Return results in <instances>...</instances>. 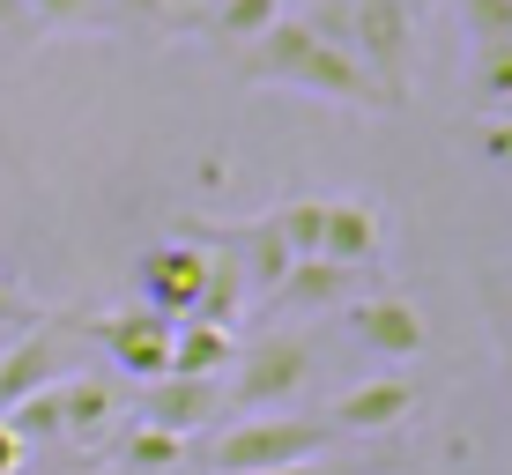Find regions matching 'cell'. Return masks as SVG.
Segmentation results:
<instances>
[{
    "label": "cell",
    "instance_id": "obj_13",
    "mask_svg": "<svg viewBox=\"0 0 512 475\" xmlns=\"http://www.w3.org/2000/svg\"><path fill=\"white\" fill-rule=\"evenodd\" d=\"M357 283H364L357 268H342V260L312 253V260H290V275H282L275 305H290V312H327V305H342V297L357 290Z\"/></svg>",
    "mask_w": 512,
    "mask_h": 475
},
{
    "label": "cell",
    "instance_id": "obj_18",
    "mask_svg": "<svg viewBox=\"0 0 512 475\" xmlns=\"http://www.w3.org/2000/svg\"><path fill=\"white\" fill-rule=\"evenodd\" d=\"M119 461H127L134 475H171V468H186V438L134 424V431H127V446H119Z\"/></svg>",
    "mask_w": 512,
    "mask_h": 475
},
{
    "label": "cell",
    "instance_id": "obj_12",
    "mask_svg": "<svg viewBox=\"0 0 512 475\" xmlns=\"http://www.w3.org/2000/svg\"><path fill=\"white\" fill-rule=\"evenodd\" d=\"M231 357H238L231 327H216V320H179L171 327V379H208L216 386L231 372Z\"/></svg>",
    "mask_w": 512,
    "mask_h": 475
},
{
    "label": "cell",
    "instance_id": "obj_26",
    "mask_svg": "<svg viewBox=\"0 0 512 475\" xmlns=\"http://www.w3.org/2000/svg\"><path fill=\"white\" fill-rule=\"evenodd\" d=\"M15 468H23V438L0 424V475H15Z\"/></svg>",
    "mask_w": 512,
    "mask_h": 475
},
{
    "label": "cell",
    "instance_id": "obj_24",
    "mask_svg": "<svg viewBox=\"0 0 512 475\" xmlns=\"http://www.w3.org/2000/svg\"><path fill=\"white\" fill-rule=\"evenodd\" d=\"M475 149H483V164H498V171H512V119L498 112L483 134H475Z\"/></svg>",
    "mask_w": 512,
    "mask_h": 475
},
{
    "label": "cell",
    "instance_id": "obj_5",
    "mask_svg": "<svg viewBox=\"0 0 512 475\" xmlns=\"http://www.w3.org/2000/svg\"><path fill=\"white\" fill-rule=\"evenodd\" d=\"M75 372V320H38L0 342V416Z\"/></svg>",
    "mask_w": 512,
    "mask_h": 475
},
{
    "label": "cell",
    "instance_id": "obj_2",
    "mask_svg": "<svg viewBox=\"0 0 512 475\" xmlns=\"http://www.w3.org/2000/svg\"><path fill=\"white\" fill-rule=\"evenodd\" d=\"M327 416H238L208 438V475H268V468H297V461H327L334 446Z\"/></svg>",
    "mask_w": 512,
    "mask_h": 475
},
{
    "label": "cell",
    "instance_id": "obj_17",
    "mask_svg": "<svg viewBox=\"0 0 512 475\" xmlns=\"http://www.w3.org/2000/svg\"><path fill=\"white\" fill-rule=\"evenodd\" d=\"M320 216H327V201H312V193H290V201L268 208V231L290 245V260H312V253H320Z\"/></svg>",
    "mask_w": 512,
    "mask_h": 475
},
{
    "label": "cell",
    "instance_id": "obj_9",
    "mask_svg": "<svg viewBox=\"0 0 512 475\" xmlns=\"http://www.w3.org/2000/svg\"><path fill=\"white\" fill-rule=\"evenodd\" d=\"M90 342L112 357V372L127 379H164L171 372V320H156V312H104V320H90Z\"/></svg>",
    "mask_w": 512,
    "mask_h": 475
},
{
    "label": "cell",
    "instance_id": "obj_11",
    "mask_svg": "<svg viewBox=\"0 0 512 475\" xmlns=\"http://www.w3.org/2000/svg\"><path fill=\"white\" fill-rule=\"evenodd\" d=\"M216 409H223V386H208V379H149L141 386V424L149 431H171V438H193V431H208L216 424Z\"/></svg>",
    "mask_w": 512,
    "mask_h": 475
},
{
    "label": "cell",
    "instance_id": "obj_16",
    "mask_svg": "<svg viewBox=\"0 0 512 475\" xmlns=\"http://www.w3.org/2000/svg\"><path fill=\"white\" fill-rule=\"evenodd\" d=\"M231 253H238V268H245V290H268V297L282 290V275H290V245L268 231V216H260V223H238Z\"/></svg>",
    "mask_w": 512,
    "mask_h": 475
},
{
    "label": "cell",
    "instance_id": "obj_28",
    "mask_svg": "<svg viewBox=\"0 0 512 475\" xmlns=\"http://www.w3.org/2000/svg\"><path fill=\"white\" fill-rule=\"evenodd\" d=\"M30 15H23V0H0V30H23Z\"/></svg>",
    "mask_w": 512,
    "mask_h": 475
},
{
    "label": "cell",
    "instance_id": "obj_14",
    "mask_svg": "<svg viewBox=\"0 0 512 475\" xmlns=\"http://www.w3.org/2000/svg\"><path fill=\"white\" fill-rule=\"evenodd\" d=\"M52 401H60V438H104L112 416H119L112 379H97V372H67L52 386Z\"/></svg>",
    "mask_w": 512,
    "mask_h": 475
},
{
    "label": "cell",
    "instance_id": "obj_27",
    "mask_svg": "<svg viewBox=\"0 0 512 475\" xmlns=\"http://www.w3.org/2000/svg\"><path fill=\"white\" fill-rule=\"evenodd\" d=\"M268 475H349L342 461H297V468H268Z\"/></svg>",
    "mask_w": 512,
    "mask_h": 475
},
{
    "label": "cell",
    "instance_id": "obj_20",
    "mask_svg": "<svg viewBox=\"0 0 512 475\" xmlns=\"http://www.w3.org/2000/svg\"><path fill=\"white\" fill-rule=\"evenodd\" d=\"M461 30H468V45L512 38V0H461Z\"/></svg>",
    "mask_w": 512,
    "mask_h": 475
},
{
    "label": "cell",
    "instance_id": "obj_30",
    "mask_svg": "<svg viewBox=\"0 0 512 475\" xmlns=\"http://www.w3.org/2000/svg\"><path fill=\"white\" fill-rule=\"evenodd\" d=\"M0 342H8V334H0Z\"/></svg>",
    "mask_w": 512,
    "mask_h": 475
},
{
    "label": "cell",
    "instance_id": "obj_21",
    "mask_svg": "<svg viewBox=\"0 0 512 475\" xmlns=\"http://www.w3.org/2000/svg\"><path fill=\"white\" fill-rule=\"evenodd\" d=\"M23 15H38V23H52V30H97L104 0H23Z\"/></svg>",
    "mask_w": 512,
    "mask_h": 475
},
{
    "label": "cell",
    "instance_id": "obj_25",
    "mask_svg": "<svg viewBox=\"0 0 512 475\" xmlns=\"http://www.w3.org/2000/svg\"><path fill=\"white\" fill-rule=\"evenodd\" d=\"M490 327H498V342L512 349V290H490Z\"/></svg>",
    "mask_w": 512,
    "mask_h": 475
},
{
    "label": "cell",
    "instance_id": "obj_32",
    "mask_svg": "<svg viewBox=\"0 0 512 475\" xmlns=\"http://www.w3.org/2000/svg\"><path fill=\"white\" fill-rule=\"evenodd\" d=\"M179 8H186V0H179Z\"/></svg>",
    "mask_w": 512,
    "mask_h": 475
},
{
    "label": "cell",
    "instance_id": "obj_19",
    "mask_svg": "<svg viewBox=\"0 0 512 475\" xmlns=\"http://www.w3.org/2000/svg\"><path fill=\"white\" fill-rule=\"evenodd\" d=\"M468 90L483 97V104H512V38L468 45Z\"/></svg>",
    "mask_w": 512,
    "mask_h": 475
},
{
    "label": "cell",
    "instance_id": "obj_31",
    "mask_svg": "<svg viewBox=\"0 0 512 475\" xmlns=\"http://www.w3.org/2000/svg\"><path fill=\"white\" fill-rule=\"evenodd\" d=\"M297 8H305V0H297Z\"/></svg>",
    "mask_w": 512,
    "mask_h": 475
},
{
    "label": "cell",
    "instance_id": "obj_15",
    "mask_svg": "<svg viewBox=\"0 0 512 475\" xmlns=\"http://www.w3.org/2000/svg\"><path fill=\"white\" fill-rule=\"evenodd\" d=\"M282 15H290V0H208V15H201V38L216 45V52H238L260 38V30H275Z\"/></svg>",
    "mask_w": 512,
    "mask_h": 475
},
{
    "label": "cell",
    "instance_id": "obj_1",
    "mask_svg": "<svg viewBox=\"0 0 512 475\" xmlns=\"http://www.w3.org/2000/svg\"><path fill=\"white\" fill-rule=\"evenodd\" d=\"M231 67H238V82H253V90H297V97L342 104V112H386V97L372 90V75H364L342 45L312 38L297 15H282L275 30H260Z\"/></svg>",
    "mask_w": 512,
    "mask_h": 475
},
{
    "label": "cell",
    "instance_id": "obj_29",
    "mask_svg": "<svg viewBox=\"0 0 512 475\" xmlns=\"http://www.w3.org/2000/svg\"><path fill=\"white\" fill-rule=\"evenodd\" d=\"M505 119H512V104H505Z\"/></svg>",
    "mask_w": 512,
    "mask_h": 475
},
{
    "label": "cell",
    "instance_id": "obj_22",
    "mask_svg": "<svg viewBox=\"0 0 512 475\" xmlns=\"http://www.w3.org/2000/svg\"><path fill=\"white\" fill-rule=\"evenodd\" d=\"M104 15H119L127 30H171L179 23V0H104Z\"/></svg>",
    "mask_w": 512,
    "mask_h": 475
},
{
    "label": "cell",
    "instance_id": "obj_6",
    "mask_svg": "<svg viewBox=\"0 0 512 475\" xmlns=\"http://www.w3.org/2000/svg\"><path fill=\"white\" fill-rule=\"evenodd\" d=\"M342 327L357 334L379 364H409V357H423V349H431V320H423V305H409L401 290L349 297V305H342Z\"/></svg>",
    "mask_w": 512,
    "mask_h": 475
},
{
    "label": "cell",
    "instance_id": "obj_10",
    "mask_svg": "<svg viewBox=\"0 0 512 475\" xmlns=\"http://www.w3.org/2000/svg\"><path fill=\"white\" fill-rule=\"evenodd\" d=\"M320 253L342 260V268H357V275L379 268V260H386V208L364 201V193L327 201V216H320Z\"/></svg>",
    "mask_w": 512,
    "mask_h": 475
},
{
    "label": "cell",
    "instance_id": "obj_7",
    "mask_svg": "<svg viewBox=\"0 0 512 475\" xmlns=\"http://www.w3.org/2000/svg\"><path fill=\"white\" fill-rule=\"evenodd\" d=\"M416 409H423V386L409 372H379V379L342 386V394L327 401V424L342 431V438H386V431L409 424Z\"/></svg>",
    "mask_w": 512,
    "mask_h": 475
},
{
    "label": "cell",
    "instance_id": "obj_23",
    "mask_svg": "<svg viewBox=\"0 0 512 475\" xmlns=\"http://www.w3.org/2000/svg\"><path fill=\"white\" fill-rule=\"evenodd\" d=\"M23 327H38V312H30L23 283H8V275H0V334H23Z\"/></svg>",
    "mask_w": 512,
    "mask_h": 475
},
{
    "label": "cell",
    "instance_id": "obj_3",
    "mask_svg": "<svg viewBox=\"0 0 512 475\" xmlns=\"http://www.w3.org/2000/svg\"><path fill=\"white\" fill-rule=\"evenodd\" d=\"M349 60L372 75L386 112H401L416 97V67H423L416 0H357V15H349Z\"/></svg>",
    "mask_w": 512,
    "mask_h": 475
},
{
    "label": "cell",
    "instance_id": "obj_8",
    "mask_svg": "<svg viewBox=\"0 0 512 475\" xmlns=\"http://www.w3.org/2000/svg\"><path fill=\"white\" fill-rule=\"evenodd\" d=\"M134 290H141V312H156V320H193V305H201V245L193 238H164L141 253L134 268Z\"/></svg>",
    "mask_w": 512,
    "mask_h": 475
},
{
    "label": "cell",
    "instance_id": "obj_4",
    "mask_svg": "<svg viewBox=\"0 0 512 475\" xmlns=\"http://www.w3.org/2000/svg\"><path fill=\"white\" fill-rule=\"evenodd\" d=\"M305 386H312V349L297 334L238 342V357H231V409L238 416H275L290 401H305Z\"/></svg>",
    "mask_w": 512,
    "mask_h": 475
}]
</instances>
